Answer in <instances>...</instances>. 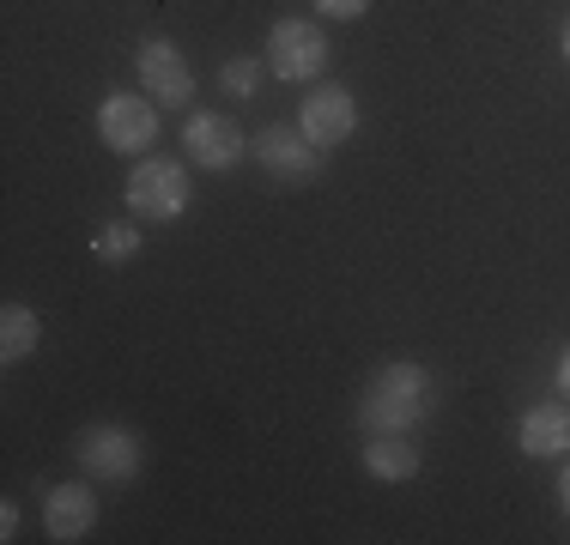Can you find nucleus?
I'll return each mask as SVG.
<instances>
[{"label": "nucleus", "instance_id": "obj_12", "mask_svg": "<svg viewBox=\"0 0 570 545\" xmlns=\"http://www.w3.org/2000/svg\"><path fill=\"white\" fill-rule=\"evenodd\" d=\"M522 448L528 455H570V406L559 400H540V406H528L522 413Z\"/></svg>", "mask_w": 570, "mask_h": 545}, {"label": "nucleus", "instance_id": "obj_14", "mask_svg": "<svg viewBox=\"0 0 570 545\" xmlns=\"http://www.w3.org/2000/svg\"><path fill=\"white\" fill-rule=\"evenodd\" d=\"M91 255H98V261H110V267L134 261V255H140V230H134V225H104L98 242H91Z\"/></svg>", "mask_w": 570, "mask_h": 545}, {"label": "nucleus", "instance_id": "obj_9", "mask_svg": "<svg viewBox=\"0 0 570 545\" xmlns=\"http://www.w3.org/2000/svg\"><path fill=\"white\" fill-rule=\"evenodd\" d=\"M140 86H146V98H153V103L183 109L188 98H195V73H188L183 49H170V43H146V49H140Z\"/></svg>", "mask_w": 570, "mask_h": 545}, {"label": "nucleus", "instance_id": "obj_10", "mask_svg": "<svg viewBox=\"0 0 570 545\" xmlns=\"http://www.w3.org/2000/svg\"><path fill=\"white\" fill-rule=\"evenodd\" d=\"M91 527H98V497H91L86 485H56L43 497V534L49 539H86Z\"/></svg>", "mask_w": 570, "mask_h": 545}, {"label": "nucleus", "instance_id": "obj_16", "mask_svg": "<svg viewBox=\"0 0 570 545\" xmlns=\"http://www.w3.org/2000/svg\"><path fill=\"white\" fill-rule=\"evenodd\" d=\"M364 7L371 0H316V12H328V19H364Z\"/></svg>", "mask_w": 570, "mask_h": 545}, {"label": "nucleus", "instance_id": "obj_3", "mask_svg": "<svg viewBox=\"0 0 570 545\" xmlns=\"http://www.w3.org/2000/svg\"><path fill=\"white\" fill-rule=\"evenodd\" d=\"M73 455H79V467H86V479L121 485V479H134V473H140L146 443L128 425H91V430H79Z\"/></svg>", "mask_w": 570, "mask_h": 545}, {"label": "nucleus", "instance_id": "obj_6", "mask_svg": "<svg viewBox=\"0 0 570 545\" xmlns=\"http://www.w3.org/2000/svg\"><path fill=\"white\" fill-rule=\"evenodd\" d=\"M183 146H188V158H195L200 170H230V164L249 152L243 128L230 116H219V109H195L188 128H183Z\"/></svg>", "mask_w": 570, "mask_h": 545}, {"label": "nucleus", "instance_id": "obj_1", "mask_svg": "<svg viewBox=\"0 0 570 545\" xmlns=\"http://www.w3.org/2000/svg\"><path fill=\"white\" fill-rule=\"evenodd\" d=\"M425 413H431V376H425V364H406V358L383 364V370L371 376V388H364V400H358L364 436L413 430Z\"/></svg>", "mask_w": 570, "mask_h": 545}, {"label": "nucleus", "instance_id": "obj_19", "mask_svg": "<svg viewBox=\"0 0 570 545\" xmlns=\"http://www.w3.org/2000/svg\"><path fill=\"white\" fill-rule=\"evenodd\" d=\"M559 503H564V515H570V467L559 473Z\"/></svg>", "mask_w": 570, "mask_h": 545}, {"label": "nucleus", "instance_id": "obj_5", "mask_svg": "<svg viewBox=\"0 0 570 545\" xmlns=\"http://www.w3.org/2000/svg\"><path fill=\"white\" fill-rule=\"evenodd\" d=\"M98 133L110 152H146L158 140V109L146 98H134V91H110L98 109Z\"/></svg>", "mask_w": 570, "mask_h": 545}, {"label": "nucleus", "instance_id": "obj_7", "mask_svg": "<svg viewBox=\"0 0 570 545\" xmlns=\"http://www.w3.org/2000/svg\"><path fill=\"white\" fill-rule=\"evenodd\" d=\"M297 128H304L309 146H346L352 128H358V109H352V91L346 86H316L304 98V109H297Z\"/></svg>", "mask_w": 570, "mask_h": 545}, {"label": "nucleus", "instance_id": "obj_8", "mask_svg": "<svg viewBox=\"0 0 570 545\" xmlns=\"http://www.w3.org/2000/svg\"><path fill=\"white\" fill-rule=\"evenodd\" d=\"M249 152L267 176H279V182H309V176L322 170V146H309L304 128H267V133H255Z\"/></svg>", "mask_w": 570, "mask_h": 545}, {"label": "nucleus", "instance_id": "obj_17", "mask_svg": "<svg viewBox=\"0 0 570 545\" xmlns=\"http://www.w3.org/2000/svg\"><path fill=\"white\" fill-rule=\"evenodd\" d=\"M12 534H19V509L7 503V509H0V539H12Z\"/></svg>", "mask_w": 570, "mask_h": 545}, {"label": "nucleus", "instance_id": "obj_15", "mask_svg": "<svg viewBox=\"0 0 570 545\" xmlns=\"http://www.w3.org/2000/svg\"><path fill=\"white\" fill-rule=\"evenodd\" d=\"M219 86L237 91V98H255V86H262V61H225Z\"/></svg>", "mask_w": 570, "mask_h": 545}, {"label": "nucleus", "instance_id": "obj_20", "mask_svg": "<svg viewBox=\"0 0 570 545\" xmlns=\"http://www.w3.org/2000/svg\"><path fill=\"white\" fill-rule=\"evenodd\" d=\"M564 61H570V24H564Z\"/></svg>", "mask_w": 570, "mask_h": 545}, {"label": "nucleus", "instance_id": "obj_18", "mask_svg": "<svg viewBox=\"0 0 570 545\" xmlns=\"http://www.w3.org/2000/svg\"><path fill=\"white\" fill-rule=\"evenodd\" d=\"M559 388H564V400H570V351L559 358Z\"/></svg>", "mask_w": 570, "mask_h": 545}, {"label": "nucleus", "instance_id": "obj_13", "mask_svg": "<svg viewBox=\"0 0 570 545\" xmlns=\"http://www.w3.org/2000/svg\"><path fill=\"white\" fill-rule=\"evenodd\" d=\"M37 339H43V321H37V309H24V304H7V309H0V358H7V364L31 358Z\"/></svg>", "mask_w": 570, "mask_h": 545}, {"label": "nucleus", "instance_id": "obj_4", "mask_svg": "<svg viewBox=\"0 0 570 545\" xmlns=\"http://www.w3.org/2000/svg\"><path fill=\"white\" fill-rule=\"evenodd\" d=\"M328 37H322V24L309 19H279L274 31H267V67H274L279 79H316L328 73Z\"/></svg>", "mask_w": 570, "mask_h": 545}, {"label": "nucleus", "instance_id": "obj_2", "mask_svg": "<svg viewBox=\"0 0 570 545\" xmlns=\"http://www.w3.org/2000/svg\"><path fill=\"white\" fill-rule=\"evenodd\" d=\"M188 170L176 158H140L128 176V207L134 218H153V225H170V218L188 212Z\"/></svg>", "mask_w": 570, "mask_h": 545}, {"label": "nucleus", "instance_id": "obj_11", "mask_svg": "<svg viewBox=\"0 0 570 545\" xmlns=\"http://www.w3.org/2000/svg\"><path fill=\"white\" fill-rule=\"evenodd\" d=\"M364 473L376 485H406L419 473V448L406 443V430H389V436H364Z\"/></svg>", "mask_w": 570, "mask_h": 545}]
</instances>
